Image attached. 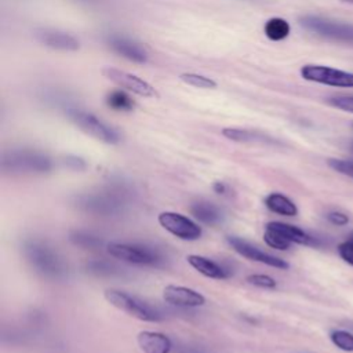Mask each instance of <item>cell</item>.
<instances>
[{"mask_svg":"<svg viewBox=\"0 0 353 353\" xmlns=\"http://www.w3.org/2000/svg\"><path fill=\"white\" fill-rule=\"evenodd\" d=\"M130 189L124 183H112L102 190L80 193L74 197V205L92 215L116 216L120 215L130 199Z\"/></svg>","mask_w":353,"mask_h":353,"instance_id":"obj_1","label":"cell"},{"mask_svg":"<svg viewBox=\"0 0 353 353\" xmlns=\"http://www.w3.org/2000/svg\"><path fill=\"white\" fill-rule=\"evenodd\" d=\"M22 252L29 265L43 277L61 280L66 276L68 268L61 255L47 243L29 239L22 245Z\"/></svg>","mask_w":353,"mask_h":353,"instance_id":"obj_2","label":"cell"},{"mask_svg":"<svg viewBox=\"0 0 353 353\" xmlns=\"http://www.w3.org/2000/svg\"><path fill=\"white\" fill-rule=\"evenodd\" d=\"M0 167L11 174H46L51 171L52 161L43 152L22 148L3 152Z\"/></svg>","mask_w":353,"mask_h":353,"instance_id":"obj_3","label":"cell"},{"mask_svg":"<svg viewBox=\"0 0 353 353\" xmlns=\"http://www.w3.org/2000/svg\"><path fill=\"white\" fill-rule=\"evenodd\" d=\"M105 299L114 306L116 309L127 313L128 316L141 320V321H149V323H157L163 320V314L160 310L149 305L148 302L130 295L125 291L116 290V288H108L103 292Z\"/></svg>","mask_w":353,"mask_h":353,"instance_id":"obj_4","label":"cell"},{"mask_svg":"<svg viewBox=\"0 0 353 353\" xmlns=\"http://www.w3.org/2000/svg\"><path fill=\"white\" fill-rule=\"evenodd\" d=\"M299 23L306 30L314 34H319L321 37H325L334 41L353 43L352 23L334 21V19L319 17V15H303L299 18Z\"/></svg>","mask_w":353,"mask_h":353,"instance_id":"obj_5","label":"cell"},{"mask_svg":"<svg viewBox=\"0 0 353 353\" xmlns=\"http://www.w3.org/2000/svg\"><path fill=\"white\" fill-rule=\"evenodd\" d=\"M66 113H68V117L81 131L91 135L92 138L109 145L119 143L120 141L119 131L112 125H109L108 123H105L103 120H101L99 117H97L95 114L81 109H68Z\"/></svg>","mask_w":353,"mask_h":353,"instance_id":"obj_6","label":"cell"},{"mask_svg":"<svg viewBox=\"0 0 353 353\" xmlns=\"http://www.w3.org/2000/svg\"><path fill=\"white\" fill-rule=\"evenodd\" d=\"M108 252L123 262L139 265V266H154L161 259L160 255L149 247L128 244V243H109L106 245Z\"/></svg>","mask_w":353,"mask_h":353,"instance_id":"obj_7","label":"cell"},{"mask_svg":"<svg viewBox=\"0 0 353 353\" xmlns=\"http://www.w3.org/2000/svg\"><path fill=\"white\" fill-rule=\"evenodd\" d=\"M301 76L313 83L331 87L353 88V73L324 65H305L301 68Z\"/></svg>","mask_w":353,"mask_h":353,"instance_id":"obj_8","label":"cell"},{"mask_svg":"<svg viewBox=\"0 0 353 353\" xmlns=\"http://www.w3.org/2000/svg\"><path fill=\"white\" fill-rule=\"evenodd\" d=\"M102 74L108 80H110L112 83L119 85L121 90H125L135 95H139L143 98H157L159 97L157 90L152 84H149L146 80L141 79L137 74H132V73H128L125 70L112 68V66H105L102 69Z\"/></svg>","mask_w":353,"mask_h":353,"instance_id":"obj_9","label":"cell"},{"mask_svg":"<svg viewBox=\"0 0 353 353\" xmlns=\"http://www.w3.org/2000/svg\"><path fill=\"white\" fill-rule=\"evenodd\" d=\"M157 221L163 229L181 240H197L201 236V228L190 218L172 211L160 212Z\"/></svg>","mask_w":353,"mask_h":353,"instance_id":"obj_10","label":"cell"},{"mask_svg":"<svg viewBox=\"0 0 353 353\" xmlns=\"http://www.w3.org/2000/svg\"><path fill=\"white\" fill-rule=\"evenodd\" d=\"M228 243L230 244V247L237 252L240 254L241 256L250 259V261H255V262H259V263H265L268 266H272V268H276V269H288V263L281 259V258H277L272 254H268L262 250H259L258 247L250 244L248 241L240 239V237H236V236H229L228 239Z\"/></svg>","mask_w":353,"mask_h":353,"instance_id":"obj_11","label":"cell"},{"mask_svg":"<svg viewBox=\"0 0 353 353\" xmlns=\"http://www.w3.org/2000/svg\"><path fill=\"white\" fill-rule=\"evenodd\" d=\"M163 299L174 306L197 307L205 303V298L193 288L182 285H167L163 290Z\"/></svg>","mask_w":353,"mask_h":353,"instance_id":"obj_12","label":"cell"},{"mask_svg":"<svg viewBox=\"0 0 353 353\" xmlns=\"http://www.w3.org/2000/svg\"><path fill=\"white\" fill-rule=\"evenodd\" d=\"M36 39L43 46L58 51H76L80 48V41L73 34L57 29H37Z\"/></svg>","mask_w":353,"mask_h":353,"instance_id":"obj_13","label":"cell"},{"mask_svg":"<svg viewBox=\"0 0 353 353\" xmlns=\"http://www.w3.org/2000/svg\"><path fill=\"white\" fill-rule=\"evenodd\" d=\"M108 44L116 54H119L120 57L128 61H132L137 63H145L148 61V52L143 48V46H141L135 40H131L125 36L110 34L108 37Z\"/></svg>","mask_w":353,"mask_h":353,"instance_id":"obj_14","label":"cell"},{"mask_svg":"<svg viewBox=\"0 0 353 353\" xmlns=\"http://www.w3.org/2000/svg\"><path fill=\"white\" fill-rule=\"evenodd\" d=\"M137 341L143 353H170L172 349L170 338L157 331H141Z\"/></svg>","mask_w":353,"mask_h":353,"instance_id":"obj_15","label":"cell"},{"mask_svg":"<svg viewBox=\"0 0 353 353\" xmlns=\"http://www.w3.org/2000/svg\"><path fill=\"white\" fill-rule=\"evenodd\" d=\"M266 228L273 229L274 232H277L279 234H281L284 239H287L291 243H296V244H302V245H314L316 244L314 237H312L310 234H307L305 230H302L298 226L273 221V222L266 223Z\"/></svg>","mask_w":353,"mask_h":353,"instance_id":"obj_16","label":"cell"},{"mask_svg":"<svg viewBox=\"0 0 353 353\" xmlns=\"http://www.w3.org/2000/svg\"><path fill=\"white\" fill-rule=\"evenodd\" d=\"M222 135L230 141L240 143H274V139L272 137L247 128L226 127L222 130Z\"/></svg>","mask_w":353,"mask_h":353,"instance_id":"obj_17","label":"cell"},{"mask_svg":"<svg viewBox=\"0 0 353 353\" xmlns=\"http://www.w3.org/2000/svg\"><path fill=\"white\" fill-rule=\"evenodd\" d=\"M186 259H188V263L193 269H196L199 273H201L205 277L215 279V280H223L229 276L228 272L219 263L214 262L210 258H205L201 255H189Z\"/></svg>","mask_w":353,"mask_h":353,"instance_id":"obj_18","label":"cell"},{"mask_svg":"<svg viewBox=\"0 0 353 353\" xmlns=\"http://www.w3.org/2000/svg\"><path fill=\"white\" fill-rule=\"evenodd\" d=\"M190 212L197 221H200L201 223H205V225H216L223 218L222 211L215 204L205 201V200L194 201L190 205Z\"/></svg>","mask_w":353,"mask_h":353,"instance_id":"obj_19","label":"cell"},{"mask_svg":"<svg viewBox=\"0 0 353 353\" xmlns=\"http://www.w3.org/2000/svg\"><path fill=\"white\" fill-rule=\"evenodd\" d=\"M265 205L276 214L285 216H295L298 214V207L292 200L281 193H270L265 199Z\"/></svg>","mask_w":353,"mask_h":353,"instance_id":"obj_20","label":"cell"},{"mask_svg":"<svg viewBox=\"0 0 353 353\" xmlns=\"http://www.w3.org/2000/svg\"><path fill=\"white\" fill-rule=\"evenodd\" d=\"M290 30H291L290 23L285 19L279 18V17L268 19L263 26V32H265L266 37L273 41L284 40L290 34Z\"/></svg>","mask_w":353,"mask_h":353,"instance_id":"obj_21","label":"cell"},{"mask_svg":"<svg viewBox=\"0 0 353 353\" xmlns=\"http://www.w3.org/2000/svg\"><path fill=\"white\" fill-rule=\"evenodd\" d=\"M69 241L77 247L85 248V250H95L103 245V240L91 233V232H85V230H73L69 233Z\"/></svg>","mask_w":353,"mask_h":353,"instance_id":"obj_22","label":"cell"},{"mask_svg":"<svg viewBox=\"0 0 353 353\" xmlns=\"http://www.w3.org/2000/svg\"><path fill=\"white\" fill-rule=\"evenodd\" d=\"M106 105L117 112H130L135 108L134 99L124 90H114L106 95Z\"/></svg>","mask_w":353,"mask_h":353,"instance_id":"obj_23","label":"cell"},{"mask_svg":"<svg viewBox=\"0 0 353 353\" xmlns=\"http://www.w3.org/2000/svg\"><path fill=\"white\" fill-rule=\"evenodd\" d=\"M85 270L94 276H101V277H113L121 273V269L117 265L105 259L88 261L85 263Z\"/></svg>","mask_w":353,"mask_h":353,"instance_id":"obj_24","label":"cell"},{"mask_svg":"<svg viewBox=\"0 0 353 353\" xmlns=\"http://www.w3.org/2000/svg\"><path fill=\"white\" fill-rule=\"evenodd\" d=\"M179 79L183 83H186L188 85H192V87H196V88L210 90V88H215L216 87V83L211 77H207V76L199 74V73H193V72L182 73L179 76Z\"/></svg>","mask_w":353,"mask_h":353,"instance_id":"obj_25","label":"cell"},{"mask_svg":"<svg viewBox=\"0 0 353 353\" xmlns=\"http://www.w3.org/2000/svg\"><path fill=\"white\" fill-rule=\"evenodd\" d=\"M332 343L343 352H353V334L345 330L332 331L330 335Z\"/></svg>","mask_w":353,"mask_h":353,"instance_id":"obj_26","label":"cell"},{"mask_svg":"<svg viewBox=\"0 0 353 353\" xmlns=\"http://www.w3.org/2000/svg\"><path fill=\"white\" fill-rule=\"evenodd\" d=\"M263 240L265 243L274 248V250H280V251H284V250H288L291 247V241H288L287 239H284L281 234H279L277 232H274L273 229H269V228H265V233H263Z\"/></svg>","mask_w":353,"mask_h":353,"instance_id":"obj_27","label":"cell"},{"mask_svg":"<svg viewBox=\"0 0 353 353\" xmlns=\"http://www.w3.org/2000/svg\"><path fill=\"white\" fill-rule=\"evenodd\" d=\"M245 281L259 287V288H274L276 287V280L268 274H250L245 277Z\"/></svg>","mask_w":353,"mask_h":353,"instance_id":"obj_28","label":"cell"},{"mask_svg":"<svg viewBox=\"0 0 353 353\" xmlns=\"http://www.w3.org/2000/svg\"><path fill=\"white\" fill-rule=\"evenodd\" d=\"M328 165L339 174L347 175L353 178V160H342V159H330Z\"/></svg>","mask_w":353,"mask_h":353,"instance_id":"obj_29","label":"cell"},{"mask_svg":"<svg viewBox=\"0 0 353 353\" xmlns=\"http://www.w3.org/2000/svg\"><path fill=\"white\" fill-rule=\"evenodd\" d=\"M331 106L338 108L345 112L353 113V97L352 95H338V97H331L327 101Z\"/></svg>","mask_w":353,"mask_h":353,"instance_id":"obj_30","label":"cell"},{"mask_svg":"<svg viewBox=\"0 0 353 353\" xmlns=\"http://www.w3.org/2000/svg\"><path fill=\"white\" fill-rule=\"evenodd\" d=\"M338 254L339 256L353 266V243L346 240L338 245Z\"/></svg>","mask_w":353,"mask_h":353,"instance_id":"obj_31","label":"cell"},{"mask_svg":"<svg viewBox=\"0 0 353 353\" xmlns=\"http://www.w3.org/2000/svg\"><path fill=\"white\" fill-rule=\"evenodd\" d=\"M63 163L68 168L74 170V171H81V170L85 168V161L81 157H77V156H66Z\"/></svg>","mask_w":353,"mask_h":353,"instance_id":"obj_32","label":"cell"},{"mask_svg":"<svg viewBox=\"0 0 353 353\" xmlns=\"http://www.w3.org/2000/svg\"><path fill=\"white\" fill-rule=\"evenodd\" d=\"M327 219H328L331 223L336 225V226H343V225L349 223V216H347L346 214H343V212H339V211H331V212H328V214H327Z\"/></svg>","mask_w":353,"mask_h":353,"instance_id":"obj_33","label":"cell"},{"mask_svg":"<svg viewBox=\"0 0 353 353\" xmlns=\"http://www.w3.org/2000/svg\"><path fill=\"white\" fill-rule=\"evenodd\" d=\"M212 188H214V192L219 194H223L226 192V186L223 185V182H215Z\"/></svg>","mask_w":353,"mask_h":353,"instance_id":"obj_34","label":"cell"},{"mask_svg":"<svg viewBox=\"0 0 353 353\" xmlns=\"http://www.w3.org/2000/svg\"><path fill=\"white\" fill-rule=\"evenodd\" d=\"M183 353H205L203 352L201 349H197V347H183Z\"/></svg>","mask_w":353,"mask_h":353,"instance_id":"obj_35","label":"cell"},{"mask_svg":"<svg viewBox=\"0 0 353 353\" xmlns=\"http://www.w3.org/2000/svg\"><path fill=\"white\" fill-rule=\"evenodd\" d=\"M347 240H349V241H352V243H353V230H352V233H350V234H349V237H347Z\"/></svg>","mask_w":353,"mask_h":353,"instance_id":"obj_36","label":"cell"},{"mask_svg":"<svg viewBox=\"0 0 353 353\" xmlns=\"http://www.w3.org/2000/svg\"><path fill=\"white\" fill-rule=\"evenodd\" d=\"M79 1H84V3H94V1H98V0H79Z\"/></svg>","mask_w":353,"mask_h":353,"instance_id":"obj_37","label":"cell"},{"mask_svg":"<svg viewBox=\"0 0 353 353\" xmlns=\"http://www.w3.org/2000/svg\"><path fill=\"white\" fill-rule=\"evenodd\" d=\"M343 3H349V4H353V0H342Z\"/></svg>","mask_w":353,"mask_h":353,"instance_id":"obj_38","label":"cell"}]
</instances>
